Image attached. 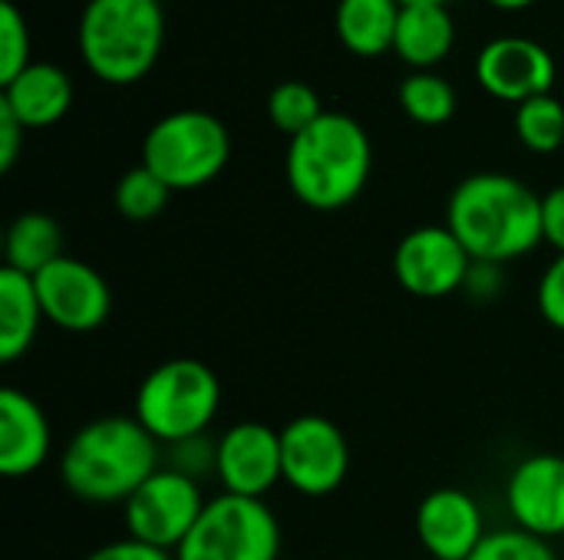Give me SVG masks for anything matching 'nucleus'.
Segmentation results:
<instances>
[{
	"label": "nucleus",
	"instance_id": "f257e3e1",
	"mask_svg": "<svg viewBox=\"0 0 564 560\" xmlns=\"http://www.w3.org/2000/svg\"><path fill=\"white\" fill-rule=\"evenodd\" d=\"M446 228L476 264H509L542 244V195L516 175L476 172L453 188Z\"/></svg>",
	"mask_w": 564,
	"mask_h": 560
},
{
	"label": "nucleus",
	"instance_id": "f03ea898",
	"mask_svg": "<svg viewBox=\"0 0 564 560\" xmlns=\"http://www.w3.org/2000/svg\"><path fill=\"white\" fill-rule=\"evenodd\" d=\"M159 449L135 416H102L69 439L59 459V479L86 505H126L162 469Z\"/></svg>",
	"mask_w": 564,
	"mask_h": 560
},
{
	"label": "nucleus",
	"instance_id": "7ed1b4c3",
	"mask_svg": "<svg viewBox=\"0 0 564 560\" xmlns=\"http://www.w3.org/2000/svg\"><path fill=\"white\" fill-rule=\"evenodd\" d=\"M373 172L367 129L347 112H324L291 139L284 175L294 198L314 211H337L360 198Z\"/></svg>",
	"mask_w": 564,
	"mask_h": 560
},
{
	"label": "nucleus",
	"instance_id": "20e7f679",
	"mask_svg": "<svg viewBox=\"0 0 564 560\" xmlns=\"http://www.w3.org/2000/svg\"><path fill=\"white\" fill-rule=\"evenodd\" d=\"M165 43L162 0H89L79 17V53L86 69L129 86L152 73Z\"/></svg>",
	"mask_w": 564,
	"mask_h": 560
},
{
	"label": "nucleus",
	"instance_id": "39448f33",
	"mask_svg": "<svg viewBox=\"0 0 564 560\" xmlns=\"http://www.w3.org/2000/svg\"><path fill=\"white\" fill-rule=\"evenodd\" d=\"M221 409V383L202 360H165L135 389V419L159 446L205 436Z\"/></svg>",
	"mask_w": 564,
	"mask_h": 560
},
{
	"label": "nucleus",
	"instance_id": "423d86ee",
	"mask_svg": "<svg viewBox=\"0 0 564 560\" xmlns=\"http://www.w3.org/2000/svg\"><path fill=\"white\" fill-rule=\"evenodd\" d=\"M231 158L225 122L205 109H178L162 116L142 142V165L172 191H195L215 182Z\"/></svg>",
	"mask_w": 564,
	"mask_h": 560
},
{
	"label": "nucleus",
	"instance_id": "0eeeda50",
	"mask_svg": "<svg viewBox=\"0 0 564 560\" xmlns=\"http://www.w3.org/2000/svg\"><path fill=\"white\" fill-rule=\"evenodd\" d=\"M281 525L258 498L221 492L175 551V560H278Z\"/></svg>",
	"mask_w": 564,
	"mask_h": 560
},
{
	"label": "nucleus",
	"instance_id": "6e6552de",
	"mask_svg": "<svg viewBox=\"0 0 564 560\" xmlns=\"http://www.w3.org/2000/svg\"><path fill=\"white\" fill-rule=\"evenodd\" d=\"M205 505L208 502L195 479L162 465L122 505V521H126L129 538L175 554L182 541L192 535V528L198 525Z\"/></svg>",
	"mask_w": 564,
	"mask_h": 560
},
{
	"label": "nucleus",
	"instance_id": "1a4fd4ad",
	"mask_svg": "<svg viewBox=\"0 0 564 560\" xmlns=\"http://www.w3.org/2000/svg\"><path fill=\"white\" fill-rule=\"evenodd\" d=\"M284 482L307 498L334 495L350 472V446L337 422L324 416H297L281 429Z\"/></svg>",
	"mask_w": 564,
	"mask_h": 560
},
{
	"label": "nucleus",
	"instance_id": "9d476101",
	"mask_svg": "<svg viewBox=\"0 0 564 560\" xmlns=\"http://www.w3.org/2000/svg\"><path fill=\"white\" fill-rule=\"evenodd\" d=\"M476 261L446 224L413 228L393 251L397 284L420 300H443L469 284Z\"/></svg>",
	"mask_w": 564,
	"mask_h": 560
},
{
	"label": "nucleus",
	"instance_id": "9b49d317",
	"mask_svg": "<svg viewBox=\"0 0 564 560\" xmlns=\"http://www.w3.org/2000/svg\"><path fill=\"white\" fill-rule=\"evenodd\" d=\"M36 297L43 317L66 333H93L112 314V290L106 277L76 257H56L36 277Z\"/></svg>",
	"mask_w": 564,
	"mask_h": 560
},
{
	"label": "nucleus",
	"instance_id": "f8f14e48",
	"mask_svg": "<svg viewBox=\"0 0 564 560\" xmlns=\"http://www.w3.org/2000/svg\"><path fill=\"white\" fill-rule=\"evenodd\" d=\"M479 86L502 102H529L552 92L555 86V56L529 36H496L476 56Z\"/></svg>",
	"mask_w": 564,
	"mask_h": 560
},
{
	"label": "nucleus",
	"instance_id": "ddd939ff",
	"mask_svg": "<svg viewBox=\"0 0 564 560\" xmlns=\"http://www.w3.org/2000/svg\"><path fill=\"white\" fill-rule=\"evenodd\" d=\"M215 475L228 495L258 498L284 482L281 465V432L264 422H238L218 439L215 452Z\"/></svg>",
	"mask_w": 564,
	"mask_h": 560
},
{
	"label": "nucleus",
	"instance_id": "4468645a",
	"mask_svg": "<svg viewBox=\"0 0 564 560\" xmlns=\"http://www.w3.org/2000/svg\"><path fill=\"white\" fill-rule=\"evenodd\" d=\"M506 505L516 528L535 538L564 535V455L535 452L522 459L506 482Z\"/></svg>",
	"mask_w": 564,
	"mask_h": 560
},
{
	"label": "nucleus",
	"instance_id": "2eb2a0df",
	"mask_svg": "<svg viewBox=\"0 0 564 560\" xmlns=\"http://www.w3.org/2000/svg\"><path fill=\"white\" fill-rule=\"evenodd\" d=\"M486 518L463 488H436L416 508V538L433 560H469L486 541Z\"/></svg>",
	"mask_w": 564,
	"mask_h": 560
},
{
	"label": "nucleus",
	"instance_id": "dca6fc26",
	"mask_svg": "<svg viewBox=\"0 0 564 560\" xmlns=\"http://www.w3.org/2000/svg\"><path fill=\"white\" fill-rule=\"evenodd\" d=\"M50 422L46 413L26 393L0 389V472L7 479H26L50 459Z\"/></svg>",
	"mask_w": 564,
	"mask_h": 560
},
{
	"label": "nucleus",
	"instance_id": "f3484780",
	"mask_svg": "<svg viewBox=\"0 0 564 560\" xmlns=\"http://www.w3.org/2000/svg\"><path fill=\"white\" fill-rule=\"evenodd\" d=\"M0 89V102L17 116L26 132L56 125L73 106V79L56 63H30Z\"/></svg>",
	"mask_w": 564,
	"mask_h": 560
},
{
	"label": "nucleus",
	"instance_id": "a211bd4d",
	"mask_svg": "<svg viewBox=\"0 0 564 560\" xmlns=\"http://www.w3.org/2000/svg\"><path fill=\"white\" fill-rule=\"evenodd\" d=\"M453 43H456V23H453L446 7L406 3L400 10L393 53L403 63H410L416 69H430V66H436V63H443L449 56Z\"/></svg>",
	"mask_w": 564,
	"mask_h": 560
},
{
	"label": "nucleus",
	"instance_id": "6ab92c4d",
	"mask_svg": "<svg viewBox=\"0 0 564 560\" xmlns=\"http://www.w3.org/2000/svg\"><path fill=\"white\" fill-rule=\"evenodd\" d=\"M43 320L46 317L33 277L3 267L0 271V363H17L20 356H26Z\"/></svg>",
	"mask_w": 564,
	"mask_h": 560
},
{
	"label": "nucleus",
	"instance_id": "aec40b11",
	"mask_svg": "<svg viewBox=\"0 0 564 560\" xmlns=\"http://www.w3.org/2000/svg\"><path fill=\"white\" fill-rule=\"evenodd\" d=\"M400 0H337L334 26L340 43L354 56H383L393 50L397 23H400Z\"/></svg>",
	"mask_w": 564,
	"mask_h": 560
},
{
	"label": "nucleus",
	"instance_id": "412c9836",
	"mask_svg": "<svg viewBox=\"0 0 564 560\" xmlns=\"http://www.w3.org/2000/svg\"><path fill=\"white\" fill-rule=\"evenodd\" d=\"M3 257L7 267L36 277L43 267H50L56 257H63V231L59 224L43 211H23L10 221L3 238Z\"/></svg>",
	"mask_w": 564,
	"mask_h": 560
},
{
	"label": "nucleus",
	"instance_id": "4be33fe9",
	"mask_svg": "<svg viewBox=\"0 0 564 560\" xmlns=\"http://www.w3.org/2000/svg\"><path fill=\"white\" fill-rule=\"evenodd\" d=\"M400 106L416 125H446L456 116V89L446 76L416 69L400 83Z\"/></svg>",
	"mask_w": 564,
	"mask_h": 560
},
{
	"label": "nucleus",
	"instance_id": "5701e85b",
	"mask_svg": "<svg viewBox=\"0 0 564 560\" xmlns=\"http://www.w3.org/2000/svg\"><path fill=\"white\" fill-rule=\"evenodd\" d=\"M516 135L529 152H558L564 145V106L552 92L516 106Z\"/></svg>",
	"mask_w": 564,
	"mask_h": 560
},
{
	"label": "nucleus",
	"instance_id": "b1692460",
	"mask_svg": "<svg viewBox=\"0 0 564 560\" xmlns=\"http://www.w3.org/2000/svg\"><path fill=\"white\" fill-rule=\"evenodd\" d=\"M327 109L321 106V96L314 86L301 83V79H288L278 83L268 96V116L274 122L278 132H284L288 139L301 135L304 129H311Z\"/></svg>",
	"mask_w": 564,
	"mask_h": 560
},
{
	"label": "nucleus",
	"instance_id": "393cba45",
	"mask_svg": "<svg viewBox=\"0 0 564 560\" xmlns=\"http://www.w3.org/2000/svg\"><path fill=\"white\" fill-rule=\"evenodd\" d=\"M169 198H172V188L155 172H149L145 165L129 168L116 185V211L135 224L159 218L165 211Z\"/></svg>",
	"mask_w": 564,
	"mask_h": 560
},
{
	"label": "nucleus",
	"instance_id": "a878e982",
	"mask_svg": "<svg viewBox=\"0 0 564 560\" xmlns=\"http://www.w3.org/2000/svg\"><path fill=\"white\" fill-rule=\"evenodd\" d=\"M30 26L17 3L0 0V86L30 66Z\"/></svg>",
	"mask_w": 564,
	"mask_h": 560
},
{
	"label": "nucleus",
	"instance_id": "bb28decb",
	"mask_svg": "<svg viewBox=\"0 0 564 560\" xmlns=\"http://www.w3.org/2000/svg\"><path fill=\"white\" fill-rule=\"evenodd\" d=\"M469 560H558L545 538H535L522 528L489 531Z\"/></svg>",
	"mask_w": 564,
	"mask_h": 560
},
{
	"label": "nucleus",
	"instance_id": "cd10ccee",
	"mask_svg": "<svg viewBox=\"0 0 564 560\" xmlns=\"http://www.w3.org/2000/svg\"><path fill=\"white\" fill-rule=\"evenodd\" d=\"M215 452H218V442H208L205 436L175 442L169 446V469L198 482L205 472H215Z\"/></svg>",
	"mask_w": 564,
	"mask_h": 560
},
{
	"label": "nucleus",
	"instance_id": "c85d7f7f",
	"mask_svg": "<svg viewBox=\"0 0 564 560\" xmlns=\"http://www.w3.org/2000/svg\"><path fill=\"white\" fill-rule=\"evenodd\" d=\"M539 314L549 327L564 333V254H558L539 281Z\"/></svg>",
	"mask_w": 564,
	"mask_h": 560
},
{
	"label": "nucleus",
	"instance_id": "c756f323",
	"mask_svg": "<svg viewBox=\"0 0 564 560\" xmlns=\"http://www.w3.org/2000/svg\"><path fill=\"white\" fill-rule=\"evenodd\" d=\"M83 560H175V554L152 548V545H142L135 538H122V541H109V545L89 551Z\"/></svg>",
	"mask_w": 564,
	"mask_h": 560
},
{
	"label": "nucleus",
	"instance_id": "7c9ffc66",
	"mask_svg": "<svg viewBox=\"0 0 564 560\" xmlns=\"http://www.w3.org/2000/svg\"><path fill=\"white\" fill-rule=\"evenodd\" d=\"M542 241L564 254V185L542 195Z\"/></svg>",
	"mask_w": 564,
	"mask_h": 560
},
{
	"label": "nucleus",
	"instance_id": "2f4dec72",
	"mask_svg": "<svg viewBox=\"0 0 564 560\" xmlns=\"http://www.w3.org/2000/svg\"><path fill=\"white\" fill-rule=\"evenodd\" d=\"M23 125L17 122V116L0 102V172H10L17 155H20V145H23Z\"/></svg>",
	"mask_w": 564,
	"mask_h": 560
},
{
	"label": "nucleus",
	"instance_id": "473e14b6",
	"mask_svg": "<svg viewBox=\"0 0 564 560\" xmlns=\"http://www.w3.org/2000/svg\"><path fill=\"white\" fill-rule=\"evenodd\" d=\"M489 3H496L499 10H522V7H532L535 0H489Z\"/></svg>",
	"mask_w": 564,
	"mask_h": 560
},
{
	"label": "nucleus",
	"instance_id": "72a5a7b5",
	"mask_svg": "<svg viewBox=\"0 0 564 560\" xmlns=\"http://www.w3.org/2000/svg\"><path fill=\"white\" fill-rule=\"evenodd\" d=\"M400 3H403V7H406V3H436V7H449L453 0H400Z\"/></svg>",
	"mask_w": 564,
	"mask_h": 560
},
{
	"label": "nucleus",
	"instance_id": "f704fd0d",
	"mask_svg": "<svg viewBox=\"0 0 564 560\" xmlns=\"http://www.w3.org/2000/svg\"><path fill=\"white\" fill-rule=\"evenodd\" d=\"M278 560H291V558H278Z\"/></svg>",
	"mask_w": 564,
	"mask_h": 560
},
{
	"label": "nucleus",
	"instance_id": "c9c22d12",
	"mask_svg": "<svg viewBox=\"0 0 564 560\" xmlns=\"http://www.w3.org/2000/svg\"><path fill=\"white\" fill-rule=\"evenodd\" d=\"M10 3H17V0H10Z\"/></svg>",
	"mask_w": 564,
	"mask_h": 560
},
{
	"label": "nucleus",
	"instance_id": "e433bc0d",
	"mask_svg": "<svg viewBox=\"0 0 564 560\" xmlns=\"http://www.w3.org/2000/svg\"><path fill=\"white\" fill-rule=\"evenodd\" d=\"M423 560H433V558H423Z\"/></svg>",
	"mask_w": 564,
	"mask_h": 560
}]
</instances>
